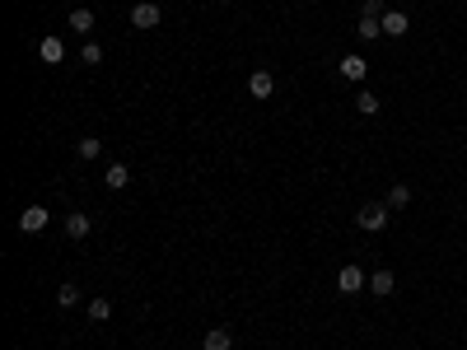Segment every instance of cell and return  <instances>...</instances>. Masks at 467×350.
<instances>
[{"mask_svg":"<svg viewBox=\"0 0 467 350\" xmlns=\"http://www.w3.org/2000/svg\"><path fill=\"white\" fill-rule=\"evenodd\" d=\"M356 225L365 229V234H378V229L388 225V201H369V205H360Z\"/></svg>","mask_w":467,"mask_h":350,"instance_id":"1","label":"cell"},{"mask_svg":"<svg viewBox=\"0 0 467 350\" xmlns=\"http://www.w3.org/2000/svg\"><path fill=\"white\" fill-rule=\"evenodd\" d=\"M159 19H164V14H159V5H150V0H141L131 10V28H159Z\"/></svg>","mask_w":467,"mask_h":350,"instance_id":"2","label":"cell"},{"mask_svg":"<svg viewBox=\"0 0 467 350\" xmlns=\"http://www.w3.org/2000/svg\"><path fill=\"white\" fill-rule=\"evenodd\" d=\"M271 89H276V75H271V70H253V75H248V94H253V98H271Z\"/></svg>","mask_w":467,"mask_h":350,"instance_id":"3","label":"cell"},{"mask_svg":"<svg viewBox=\"0 0 467 350\" xmlns=\"http://www.w3.org/2000/svg\"><path fill=\"white\" fill-rule=\"evenodd\" d=\"M336 290H341V294H360V290H365V271H360V266H341Z\"/></svg>","mask_w":467,"mask_h":350,"instance_id":"4","label":"cell"},{"mask_svg":"<svg viewBox=\"0 0 467 350\" xmlns=\"http://www.w3.org/2000/svg\"><path fill=\"white\" fill-rule=\"evenodd\" d=\"M47 220H52V215H47L43 205H28V210L19 215V229L23 234H38V229H47Z\"/></svg>","mask_w":467,"mask_h":350,"instance_id":"5","label":"cell"},{"mask_svg":"<svg viewBox=\"0 0 467 350\" xmlns=\"http://www.w3.org/2000/svg\"><path fill=\"white\" fill-rule=\"evenodd\" d=\"M407 28H412V19H407L402 10H383V33H388V38H402Z\"/></svg>","mask_w":467,"mask_h":350,"instance_id":"6","label":"cell"},{"mask_svg":"<svg viewBox=\"0 0 467 350\" xmlns=\"http://www.w3.org/2000/svg\"><path fill=\"white\" fill-rule=\"evenodd\" d=\"M392 290H397V276H392V271H374V276H369V294H378V299H388Z\"/></svg>","mask_w":467,"mask_h":350,"instance_id":"7","label":"cell"},{"mask_svg":"<svg viewBox=\"0 0 467 350\" xmlns=\"http://www.w3.org/2000/svg\"><path fill=\"white\" fill-rule=\"evenodd\" d=\"M38 52H43V61H47V66L66 61V43H61V38H43V43H38Z\"/></svg>","mask_w":467,"mask_h":350,"instance_id":"8","label":"cell"},{"mask_svg":"<svg viewBox=\"0 0 467 350\" xmlns=\"http://www.w3.org/2000/svg\"><path fill=\"white\" fill-rule=\"evenodd\" d=\"M229 346H234L229 327H211V332H206V341H201V350H229Z\"/></svg>","mask_w":467,"mask_h":350,"instance_id":"9","label":"cell"},{"mask_svg":"<svg viewBox=\"0 0 467 350\" xmlns=\"http://www.w3.org/2000/svg\"><path fill=\"white\" fill-rule=\"evenodd\" d=\"M103 182H108L112 192H122L126 182H131V169H126V164H108V173H103Z\"/></svg>","mask_w":467,"mask_h":350,"instance_id":"10","label":"cell"},{"mask_svg":"<svg viewBox=\"0 0 467 350\" xmlns=\"http://www.w3.org/2000/svg\"><path fill=\"white\" fill-rule=\"evenodd\" d=\"M365 43H374V38H383V19H374V14H360V28H356Z\"/></svg>","mask_w":467,"mask_h":350,"instance_id":"11","label":"cell"},{"mask_svg":"<svg viewBox=\"0 0 467 350\" xmlns=\"http://www.w3.org/2000/svg\"><path fill=\"white\" fill-rule=\"evenodd\" d=\"M365 70H369L365 57H356V52H351V57H341V75H346V79H365Z\"/></svg>","mask_w":467,"mask_h":350,"instance_id":"12","label":"cell"},{"mask_svg":"<svg viewBox=\"0 0 467 350\" xmlns=\"http://www.w3.org/2000/svg\"><path fill=\"white\" fill-rule=\"evenodd\" d=\"M66 234L70 238H84V234H89V215H79V210L66 215Z\"/></svg>","mask_w":467,"mask_h":350,"instance_id":"13","label":"cell"},{"mask_svg":"<svg viewBox=\"0 0 467 350\" xmlns=\"http://www.w3.org/2000/svg\"><path fill=\"white\" fill-rule=\"evenodd\" d=\"M94 28V10H75L70 14V33H89Z\"/></svg>","mask_w":467,"mask_h":350,"instance_id":"14","label":"cell"},{"mask_svg":"<svg viewBox=\"0 0 467 350\" xmlns=\"http://www.w3.org/2000/svg\"><path fill=\"white\" fill-rule=\"evenodd\" d=\"M402 205H412V187H402V182H397V187L388 192V210H402Z\"/></svg>","mask_w":467,"mask_h":350,"instance_id":"15","label":"cell"},{"mask_svg":"<svg viewBox=\"0 0 467 350\" xmlns=\"http://www.w3.org/2000/svg\"><path fill=\"white\" fill-rule=\"evenodd\" d=\"M75 149H79V159H99V154H103V145H99L94 136H79V140H75Z\"/></svg>","mask_w":467,"mask_h":350,"instance_id":"16","label":"cell"},{"mask_svg":"<svg viewBox=\"0 0 467 350\" xmlns=\"http://www.w3.org/2000/svg\"><path fill=\"white\" fill-rule=\"evenodd\" d=\"M356 108H360V117H374V113H378V98H374V94H369V89H360Z\"/></svg>","mask_w":467,"mask_h":350,"instance_id":"17","label":"cell"},{"mask_svg":"<svg viewBox=\"0 0 467 350\" xmlns=\"http://www.w3.org/2000/svg\"><path fill=\"white\" fill-rule=\"evenodd\" d=\"M89 317H94V322H108V317H112V304H108V299H89Z\"/></svg>","mask_w":467,"mask_h":350,"instance_id":"18","label":"cell"},{"mask_svg":"<svg viewBox=\"0 0 467 350\" xmlns=\"http://www.w3.org/2000/svg\"><path fill=\"white\" fill-rule=\"evenodd\" d=\"M56 304H61V308H75L79 304V290H75V285H61V290H56Z\"/></svg>","mask_w":467,"mask_h":350,"instance_id":"19","label":"cell"},{"mask_svg":"<svg viewBox=\"0 0 467 350\" xmlns=\"http://www.w3.org/2000/svg\"><path fill=\"white\" fill-rule=\"evenodd\" d=\"M99 61H103V47L89 43V47H84V66H99Z\"/></svg>","mask_w":467,"mask_h":350,"instance_id":"20","label":"cell"},{"mask_svg":"<svg viewBox=\"0 0 467 350\" xmlns=\"http://www.w3.org/2000/svg\"><path fill=\"white\" fill-rule=\"evenodd\" d=\"M360 14H374V19H383V0H365V10Z\"/></svg>","mask_w":467,"mask_h":350,"instance_id":"21","label":"cell"},{"mask_svg":"<svg viewBox=\"0 0 467 350\" xmlns=\"http://www.w3.org/2000/svg\"><path fill=\"white\" fill-rule=\"evenodd\" d=\"M215 5H229V0H215Z\"/></svg>","mask_w":467,"mask_h":350,"instance_id":"22","label":"cell"}]
</instances>
